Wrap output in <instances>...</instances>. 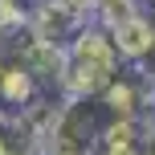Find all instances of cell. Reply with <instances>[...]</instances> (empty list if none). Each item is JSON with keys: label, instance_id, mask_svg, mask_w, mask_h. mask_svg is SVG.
I'll use <instances>...</instances> for the list:
<instances>
[{"label": "cell", "instance_id": "obj_1", "mask_svg": "<svg viewBox=\"0 0 155 155\" xmlns=\"http://www.w3.org/2000/svg\"><path fill=\"white\" fill-rule=\"evenodd\" d=\"M118 70H123V57H118V45H114V37H110V25L90 21L70 45H65L61 98H98Z\"/></svg>", "mask_w": 155, "mask_h": 155}, {"label": "cell", "instance_id": "obj_2", "mask_svg": "<svg viewBox=\"0 0 155 155\" xmlns=\"http://www.w3.org/2000/svg\"><path fill=\"white\" fill-rule=\"evenodd\" d=\"M106 110L98 98H61L45 131V155H98Z\"/></svg>", "mask_w": 155, "mask_h": 155}, {"label": "cell", "instance_id": "obj_3", "mask_svg": "<svg viewBox=\"0 0 155 155\" xmlns=\"http://www.w3.org/2000/svg\"><path fill=\"white\" fill-rule=\"evenodd\" d=\"M94 21V12L78 0H33L29 8V33L53 45H70L78 33Z\"/></svg>", "mask_w": 155, "mask_h": 155}, {"label": "cell", "instance_id": "obj_4", "mask_svg": "<svg viewBox=\"0 0 155 155\" xmlns=\"http://www.w3.org/2000/svg\"><path fill=\"white\" fill-rule=\"evenodd\" d=\"M110 37L118 45V57L127 65H147L155 57V16L135 8V12L110 21Z\"/></svg>", "mask_w": 155, "mask_h": 155}, {"label": "cell", "instance_id": "obj_5", "mask_svg": "<svg viewBox=\"0 0 155 155\" xmlns=\"http://www.w3.org/2000/svg\"><path fill=\"white\" fill-rule=\"evenodd\" d=\"M0 155H45V127L29 110H0Z\"/></svg>", "mask_w": 155, "mask_h": 155}, {"label": "cell", "instance_id": "obj_6", "mask_svg": "<svg viewBox=\"0 0 155 155\" xmlns=\"http://www.w3.org/2000/svg\"><path fill=\"white\" fill-rule=\"evenodd\" d=\"M78 4H86V8H90V12H94V21L110 25V21H118V16L135 12V8H139V0H78Z\"/></svg>", "mask_w": 155, "mask_h": 155}]
</instances>
